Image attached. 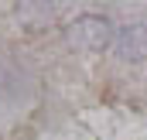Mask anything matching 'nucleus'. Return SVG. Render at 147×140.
<instances>
[{
    "instance_id": "obj_1",
    "label": "nucleus",
    "mask_w": 147,
    "mask_h": 140,
    "mask_svg": "<svg viewBox=\"0 0 147 140\" xmlns=\"http://www.w3.org/2000/svg\"><path fill=\"white\" fill-rule=\"evenodd\" d=\"M113 28L106 17H99V14H82V17H75V24L69 28V41H72L75 48H82V51H106L113 44Z\"/></svg>"
},
{
    "instance_id": "obj_2",
    "label": "nucleus",
    "mask_w": 147,
    "mask_h": 140,
    "mask_svg": "<svg viewBox=\"0 0 147 140\" xmlns=\"http://www.w3.org/2000/svg\"><path fill=\"white\" fill-rule=\"evenodd\" d=\"M113 48H116V55L120 58H127V62H144L147 58V24H123L116 38H113Z\"/></svg>"
}]
</instances>
